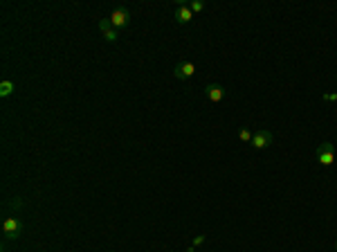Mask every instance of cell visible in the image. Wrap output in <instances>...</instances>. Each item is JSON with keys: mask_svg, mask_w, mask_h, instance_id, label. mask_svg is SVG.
Listing matches in <instances>:
<instances>
[{"mask_svg": "<svg viewBox=\"0 0 337 252\" xmlns=\"http://www.w3.org/2000/svg\"><path fill=\"white\" fill-rule=\"evenodd\" d=\"M193 72H196L193 61H184V63H180V66H175L173 74H175V79L178 81H187V79H191L193 76Z\"/></svg>", "mask_w": 337, "mask_h": 252, "instance_id": "6", "label": "cell"}, {"mask_svg": "<svg viewBox=\"0 0 337 252\" xmlns=\"http://www.w3.org/2000/svg\"><path fill=\"white\" fill-rule=\"evenodd\" d=\"M13 90H16L13 81H2V84H0V97H9Z\"/></svg>", "mask_w": 337, "mask_h": 252, "instance_id": "9", "label": "cell"}, {"mask_svg": "<svg viewBox=\"0 0 337 252\" xmlns=\"http://www.w3.org/2000/svg\"><path fill=\"white\" fill-rule=\"evenodd\" d=\"M317 160L322 166H331L335 162V146L331 142H322L317 146Z\"/></svg>", "mask_w": 337, "mask_h": 252, "instance_id": "3", "label": "cell"}, {"mask_svg": "<svg viewBox=\"0 0 337 252\" xmlns=\"http://www.w3.org/2000/svg\"><path fill=\"white\" fill-rule=\"evenodd\" d=\"M7 205H9V207H11V210H18V207H20V205H22V200H20V198H13V200H9V202H7Z\"/></svg>", "mask_w": 337, "mask_h": 252, "instance_id": "13", "label": "cell"}, {"mask_svg": "<svg viewBox=\"0 0 337 252\" xmlns=\"http://www.w3.org/2000/svg\"><path fill=\"white\" fill-rule=\"evenodd\" d=\"M191 18H193V12L189 9V4H180L178 12H175V20H178L180 25H187Z\"/></svg>", "mask_w": 337, "mask_h": 252, "instance_id": "8", "label": "cell"}, {"mask_svg": "<svg viewBox=\"0 0 337 252\" xmlns=\"http://www.w3.org/2000/svg\"><path fill=\"white\" fill-rule=\"evenodd\" d=\"M202 243H205V234H198V236L193 238V246H189V248H187V252H193V248L202 246Z\"/></svg>", "mask_w": 337, "mask_h": 252, "instance_id": "11", "label": "cell"}, {"mask_svg": "<svg viewBox=\"0 0 337 252\" xmlns=\"http://www.w3.org/2000/svg\"><path fill=\"white\" fill-rule=\"evenodd\" d=\"M2 232H4V238H18L22 234V220L18 218V216H9V218H4Z\"/></svg>", "mask_w": 337, "mask_h": 252, "instance_id": "1", "label": "cell"}, {"mask_svg": "<svg viewBox=\"0 0 337 252\" xmlns=\"http://www.w3.org/2000/svg\"><path fill=\"white\" fill-rule=\"evenodd\" d=\"M252 148H268L270 144H272V133L270 130H265V128H259L254 135H252Z\"/></svg>", "mask_w": 337, "mask_h": 252, "instance_id": "4", "label": "cell"}, {"mask_svg": "<svg viewBox=\"0 0 337 252\" xmlns=\"http://www.w3.org/2000/svg\"><path fill=\"white\" fill-rule=\"evenodd\" d=\"M205 97L209 99L211 104H218V102H223V97H225V88L220 84H209L205 88Z\"/></svg>", "mask_w": 337, "mask_h": 252, "instance_id": "7", "label": "cell"}, {"mask_svg": "<svg viewBox=\"0 0 337 252\" xmlns=\"http://www.w3.org/2000/svg\"><path fill=\"white\" fill-rule=\"evenodd\" d=\"M324 99H326V102H337V92H326Z\"/></svg>", "mask_w": 337, "mask_h": 252, "instance_id": "14", "label": "cell"}, {"mask_svg": "<svg viewBox=\"0 0 337 252\" xmlns=\"http://www.w3.org/2000/svg\"><path fill=\"white\" fill-rule=\"evenodd\" d=\"M99 30H101V34H103V40H108V43H115V40L119 38V30L112 27L110 18H101V20H99Z\"/></svg>", "mask_w": 337, "mask_h": 252, "instance_id": "5", "label": "cell"}, {"mask_svg": "<svg viewBox=\"0 0 337 252\" xmlns=\"http://www.w3.org/2000/svg\"><path fill=\"white\" fill-rule=\"evenodd\" d=\"M189 9H191L193 14H200L202 9H205V2H202V0H193V2L189 4Z\"/></svg>", "mask_w": 337, "mask_h": 252, "instance_id": "10", "label": "cell"}, {"mask_svg": "<svg viewBox=\"0 0 337 252\" xmlns=\"http://www.w3.org/2000/svg\"><path fill=\"white\" fill-rule=\"evenodd\" d=\"M252 130H247V128H241V133H238V138L243 140V142H252Z\"/></svg>", "mask_w": 337, "mask_h": 252, "instance_id": "12", "label": "cell"}, {"mask_svg": "<svg viewBox=\"0 0 337 252\" xmlns=\"http://www.w3.org/2000/svg\"><path fill=\"white\" fill-rule=\"evenodd\" d=\"M108 18H110V22H112V27H115V30H124V27L130 25V12L126 7L112 9V14Z\"/></svg>", "mask_w": 337, "mask_h": 252, "instance_id": "2", "label": "cell"}]
</instances>
